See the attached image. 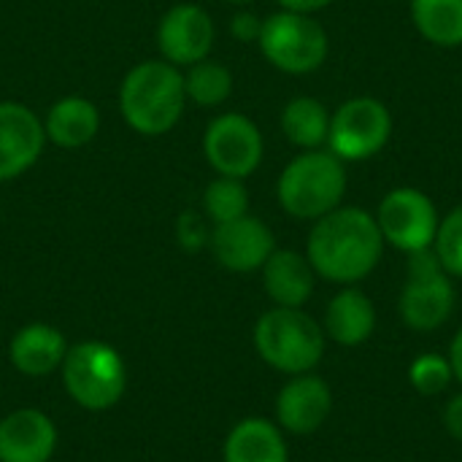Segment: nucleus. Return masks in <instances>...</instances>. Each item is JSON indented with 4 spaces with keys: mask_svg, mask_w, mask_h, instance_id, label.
Here are the masks:
<instances>
[{
    "mask_svg": "<svg viewBox=\"0 0 462 462\" xmlns=\"http://www.w3.org/2000/svg\"><path fill=\"white\" fill-rule=\"evenodd\" d=\"M384 254L376 217L360 206H338L319 217L306 241V257L325 282L352 287L371 276Z\"/></svg>",
    "mask_w": 462,
    "mask_h": 462,
    "instance_id": "nucleus-1",
    "label": "nucleus"
},
{
    "mask_svg": "<svg viewBox=\"0 0 462 462\" xmlns=\"http://www.w3.org/2000/svg\"><path fill=\"white\" fill-rule=\"evenodd\" d=\"M184 70L165 60L133 65L119 84V114L130 130L146 138L171 133L184 116Z\"/></svg>",
    "mask_w": 462,
    "mask_h": 462,
    "instance_id": "nucleus-2",
    "label": "nucleus"
},
{
    "mask_svg": "<svg viewBox=\"0 0 462 462\" xmlns=\"http://www.w3.org/2000/svg\"><path fill=\"white\" fill-rule=\"evenodd\" d=\"M346 184L344 160L330 149H309L284 165L276 181V198L292 219L317 222L344 203Z\"/></svg>",
    "mask_w": 462,
    "mask_h": 462,
    "instance_id": "nucleus-3",
    "label": "nucleus"
},
{
    "mask_svg": "<svg viewBox=\"0 0 462 462\" xmlns=\"http://www.w3.org/2000/svg\"><path fill=\"white\" fill-rule=\"evenodd\" d=\"M325 330L303 309L273 306L254 322V352L279 374H311L325 357Z\"/></svg>",
    "mask_w": 462,
    "mask_h": 462,
    "instance_id": "nucleus-4",
    "label": "nucleus"
},
{
    "mask_svg": "<svg viewBox=\"0 0 462 462\" xmlns=\"http://www.w3.org/2000/svg\"><path fill=\"white\" fill-rule=\"evenodd\" d=\"M68 398L84 411H108L127 393L125 357L106 341H79L68 346L60 365Z\"/></svg>",
    "mask_w": 462,
    "mask_h": 462,
    "instance_id": "nucleus-5",
    "label": "nucleus"
},
{
    "mask_svg": "<svg viewBox=\"0 0 462 462\" xmlns=\"http://www.w3.org/2000/svg\"><path fill=\"white\" fill-rule=\"evenodd\" d=\"M257 46L276 70L290 76H309L325 65L330 38L311 14L279 8L276 14L263 19Z\"/></svg>",
    "mask_w": 462,
    "mask_h": 462,
    "instance_id": "nucleus-6",
    "label": "nucleus"
},
{
    "mask_svg": "<svg viewBox=\"0 0 462 462\" xmlns=\"http://www.w3.org/2000/svg\"><path fill=\"white\" fill-rule=\"evenodd\" d=\"M455 284L433 249L409 254V276L398 298V314L417 333L439 330L455 311Z\"/></svg>",
    "mask_w": 462,
    "mask_h": 462,
    "instance_id": "nucleus-7",
    "label": "nucleus"
},
{
    "mask_svg": "<svg viewBox=\"0 0 462 462\" xmlns=\"http://www.w3.org/2000/svg\"><path fill=\"white\" fill-rule=\"evenodd\" d=\"M393 135L390 108L368 95L344 100L330 114L328 149L344 162H365L376 157Z\"/></svg>",
    "mask_w": 462,
    "mask_h": 462,
    "instance_id": "nucleus-8",
    "label": "nucleus"
},
{
    "mask_svg": "<svg viewBox=\"0 0 462 462\" xmlns=\"http://www.w3.org/2000/svg\"><path fill=\"white\" fill-rule=\"evenodd\" d=\"M374 217H376L384 244L406 254L433 249L439 225H441L436 203L430 200V195H425L417 187L390 189L382 198L379 211Z\"/></svg>",
    "mask_w": 462,
    "mask_h": 462,
    "instance_id": "nucleus-9",
    "label": "nucleus"
},
{
    "mask_svg": "<svg viewBox=\"0 0 462 462\" xmlns=\"http://www.w3.org/2000/svg\"><path fill=\"white\" fill-rule=\"evenodd\" d=\"M203 154L217 176L249 179L263 162L265 141L254 119L227 111L208 122L203 133Z\"/></svg>",
    "mask_w": 462,
    "mask_h": 462,
    "instance_id": "nucleus-10",
    "label": "nucleus"
},
{
    "mask_svg": "<svg viewBox=\"0 0 462 462\" xmlns=\"http://www.w3.org/2000/svg\"><path fill=\"white\" fill-rule=\"evenodd\" d=\"M214 41H217L214 19L198 3L171 5L157 24V49L162 60L181 70L206 60L214 49Z\"/></svg>",
    "mask_w": 462,
    "mask_h": 462,
    "instance_id": "nucleus-11",
    "label": "nucleus"
},
{
    "mask_svg": "<svg viewBox=\"0 0 462 462\" xmlns=\"http://www.w3.org/2000/svg\"><path fill=\"white\" fill-rule=\"evenodd\" d=\"M208 249L214 260L230 273H254L276 249L273 230L252 214H244L233 222L211 227Z\"/></svg>",
    "mask_w": 462,
    "mask_h": 462,
    "instance_id": "nucleus-12",
    "label": "nucleus"
},
{
    "mask_svg": "<svg viewBox=\"0 0 462 462\" xmlns=\"http://www.w3.org/2000/svg\"><path fill=\"white\" fill-rule=\"evenodd\" d=\"M43 119L19 100H0V184L24 176L43 154Z\"/></svg>",
    "mask_w": 462,
    "mask_h": 462,
    "instance_id": "nucleus-13",
    "label": "nucleus"
},
{
    "mask_svg": "<svg viewBox=\"0 0 462 462\" xmlns=\"http://www.w3.org/2000/svg\"><path fill=\"white\" fill-rule=\"evenodd\" d=\"M276 425L292 436L317 433L333 414V390L314 371L290 376V382L276 395Z\"/></svg>",
    "mask_w": 462,
    "mask_h": 462,
    "instance_id": "nucleus-14",
    "label": "nucleus"
},
{
    "mask_svg": "<svg viewBox=\"0 0 462 462\" xmlns=\"http://www.w3.org/2000/svg\"><path fill=\"white\" fill-rule=\"evenodd\" d=\"M57 441V425L41 409H16L0 420V462H49Z\"/></svg>",
    "mask_w": 462,
    "mask_h": 462,
    "instance_id": "nucleus-15",
    "label": "nucleus"
},
{
    "mask_svg": "<svg viewBox=\"0 0 462 462\" xmlns=\"http://www.w3.org/2000/svg\"><path fill=\"white\" fill-rule=\"evenodd\" d=\"M68 346L70 344L65 341V333L60 328L49 322H30L11 336L8 360L16 374L27 379H43L60 371Z\"/></svg>",
    "mask_w": 462,
    "mask_h": 462,
    "instance_id": "nucleus-16",
    "label": "nucleus"
},
{
    "mask_svg": "<svg viewBox=\"0 0 462 462\" xmlns=\"http://www.w3.org/2000/svg\"><path fill=\"white\" fill-rule=\"evenodd\" d=\"M265 295L273 306L284 309H303L317 284V273L306 257V252L295 249H273V254L260 268Z\"/></svg>",
    "mask_w": 462,
    "mask_h": 462,
    "instance_id": "nucleus-17",
    "label": "nucleus"
},
{
    "mask_svg": "<svg viewBox=\"0 0 462 462\" xmlns=\"http://www.w3.org/2000/svg\"><path fill=\"white\" fill-rule=\"evenodd\" d=\"M322 330L338 346H360V344H365L376 330V306H374V300L363 290H357L355 284L344 287L341 292H336L328 300Z\"/></svg>",
    "mask_w": 462,
    "mask_h": 462,
    "instance_id": "nucleus-18",
    "label": "nucleus"
},
{
    "mask_svg": "<svg viewBox=\"0 0 462 462\" xmlns=\"http://www.w3.org/2000/svg\"><path fill=\"white\" fill-rule=\"evenodd\" d=\"M222 462H290L284 430L265 417L236 422L225 439Z\"/></svg>",
    "mask_w": 462,
    "mask_h": 462,
    "instance_id": "nucleus-19",
    "label": "nucleus"
},
{
    "mask_svg": "<svg viewBox=\"0 0 462 462\" xmlns=\"http://www.w3.org/2000/svg\"><path fill=\"white\" fill-rule=\"evenodd\" d=\"M46 141L60 149H81L95 141L100 130V111L92 100L81 95L60 97L49 106L43 116Z\"/></svg>",
    "mask_w": 462,
    "mask_h": 462,
    "instance_id": "nucleus-20",
    "label": "nucleus"
},
{
    "mask_svg": "<svg viewBox=\"0 0 462 462\" xmlns=\"http://www.w3.org/2000/svg\"><path fill=\"white\" fill-rule=\"evenodd\" d=\"M279 125H282L284 138L292 146H298L303 152L322 149L328 143V133H330V111L322 100L300 95V97H292L282 108Z\"/></svg>",
    "mask_w": 462,
    "mask_h": 462,
    "instance_id": "nucleus-21",
    "label": "nucleus"
},
{
    "mask_svg": "<svg viewBox=\"0 0 462 462\" xmlns=\"http://www.w3.org/2000/svg\"><path fill=\"white\" fill-rule=\"evenodd\" d=\"M409 11L428 43L441 49L462 46V0H411Z\"/></svg>",
    "mask_w": 462,
    "mask_h": 462,
    "instance_id": "nucleus-22",
    "label": "nucleus"
},
{
    "mask_svg": "<svg viewBox=\"0 0 462 462\" xmlns=\"http://www.w3.org/2000/svg\"><path fill=\"white\" fill-rule=\"evenodd\" d=\"M233 70L219 60H200L189 68H184V92L187 103H195L200 108H219L233 95Z\"/></svg>",
    "mask_w": 462,
    "mask_h": 462,
    "instance_id": "nucleus-23",
    "label": "nucleus"
},
{
    "mask_svg": "<svg viewBox=\"0 0 462 462\" xmlns=\"http://www.w3.org/2000/svg\"><path fill=\"white\" fill-rule=\"evenodd\" d=\"M246 179L233 176H217L203 189V214L211 225L233 222L244 214H249V189L244 184Z\"/></svg>",
    "mask_w": 462,
    "mask_h": 462,
    "instance_id": "nucleus-24",
    "label": "nucleus"
},
{
    "mask_svg": "<svg viewBox=\"0 0 462 462\" xmlns=\"http://www.w3.org/2000/svg\"><path fill=\"white\" fill-rule=\"evenodd\" d=\"M452 365L444 355L439 352H425L409 365V382L420 395L436 398L452 384Z\"/></svg>",
    "mask_w": 462,
    "mask_h": 462,
    "instance_id": "nucleus-25",
    "label": "nucleus"
},
{
    "mask_svg": "<svg viewBox=\"0 0 462 462\" xmlns=\"http://www.w3.org/2000/svg\"><path fill=\"white\" fill-rule=\"evenodd\" d=\"M433 252L452 279H462V203L441 219Z\"/></svg>",
    "mask_w": 462,
    "mask_h": 462,
    "instance_id": "nucleus-26",
    "label": "nucleus"
},
{
    "mask_svg": "<svg viewBox=\"0 0 462 462\" xmlns=\"http://www.w3.org/2000/svg\"><path fill=\"white\" fill-rule=\"evenodd\" d=\"M176 238L187 252H200L208 246L211 230L206 227V214L184 211L176 222Z\"/></svg>",
    "mask_w": 462,
    "mask_h": 462,
    "instance_id": "nucleus-27",
    "label": "nucleus"
},
{
    "mask_svg": "<svg viewBox=\"0 0 462 462\" xmlns=\"http://www.w3.org/2000/svg\"><path fill=\"white\" fill-rule=\"evenodd\" d=\"M263 32V16H257L249 8H241L238 14H233L230 19V35L241 43H257Z\"/></svg>",
    "mask_w": 462,
    "mask_h": 462,
    "instance_id": "nucleus-28",
    "label": "nucleus"
},
{
    "mask_svg": "<svg viewBox=\"0 0 462 462\" xmlns=\"http://www.w3.org/2000/svg\"><path fill=\"white\" fill-rule=\"evenodd\" d=\"M444 425H447V430L452 433V439L462 441V393L457 398L449 401V406H447V411H444Z\"/></svg>",
    "mask_w": 462,
    "mask_h": 462,
    "instance_id": "nucleus-29",
    "label": "nucleus"
},
{
    "mask_svg": "<svg viewBox=\"0 0 462 462\" xmlns=\"http://www.w3.org/2000/svg\"><path fill=\"white\" fill-rule=\"evenodd\" d=\"M282 11H295V14H317L328 5H333L336 0H276Z\"/></svg>",
    "mask_w": 462,
    "mask_h": 462,
    "instance_id": "nucleus-30",
    "label": "nucleus"
},
{
    "mask_svg": "<svg viewBox=\"0 0 462 462\" xmlns=\"http://www.w3.org/2000/svg\"><path fill=\"white\" fill-rule=\"evenodd\" d=\"M447 360H449V365H452V376L462 384V328L457 330V336L452 338V344H449Z\"/></svg>",
    "mask_w": 462,
    "mask_h": 462,
    "instance_id": "nucleus-31",
    "label": "nucleus"
},
{
    "mask_svg": "<svg viewBox=\"0 0 462 462\" xmlns=\"http://www.w3.org/2000/svg\"><path fill=\"white\" fill-rule=\"evenodd\" d=\"M225 3H230V5H249V3H254V0H225Z\"/></svg>",
    "mask_w": 462,
    "mask_h": 462,
    "instance_id": "nucleus-32",
    "label": "nucleus"
}]
</instances>
